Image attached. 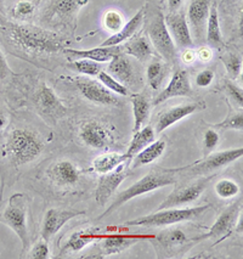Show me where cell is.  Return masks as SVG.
I'll return each instance as SVG.
<instances>
[{"instance_id":"7","label":"cell","mask_w":243,"mask_h":259,"mask_svg":"<svg viewBox=\"0 0 243 259\" xmlns=\"http://www.w3.org/2000/svg\"><path fill=\"white\" fill-rule=\"evenodd\" d=\"M243 155V149L238 147V149H230L225 150V151L209 153V155L205 156V158L201 159L200 162L196 163L186 165L182 168H175V169H169L175 176L179 174H184L185 177H205L209 176L213 171L220 169V168L226 167L236 159L241 158Z\"/></svg>"},{"instance_id":"47","label":"cell","mask_w":243,"mask_h":259,"mask_svg":"<svg viewBox=\"0 0 243 259\" xmlns=\"http://www.w3.org/2000/svg\"><path fill=\"white\" fill-rule=\"evenodd\" d=\"M197 59L202 60V61H211L213 57V53L211 48H201V49L196 53Z\"/></svg>"},{"instance_id":"25","label":"cell","mask_w":243,"mask_h":259,"mask_svg":"<svg viewBox=\"0 0 243 259\" xmlns=\"http://www.w3.org/2000/svg\"><path fill=\"white\" fill-rule=\"evenodd\" d=\"M123 54L133 56L141 62H146L154 55V47L150 39L146 35H136L129 40L121 48Z\"/></svg>"},{"instance_id":"19","label":"cell","mask_w":243,"mask_h":259,"mask_svg":"<svg viewBox=\"0 0 243 259\" xmlns=\"http://www.w3.org/2000/svg\"><path fill=\"white\" fill-rule=\"evenodd\" d=\"M84 214L82 210L76 209H62L52 208L45 213L43 221V229H41V236L45 241L49 242L56 234L61 230L67 222L76 218L78 215Z\"/></svg>"},{"instance_id":"18","label":"cell","mask_w":243,"mask_h":259,"mask_svg":"<svg viewBox=\"0 0 243 259\" xmlns=\"http://www.w3.org/2000/svg\"><path fill=\"white\" fill-rule=\"evenodd\" d=\"M168 31H169L175 47L181 49H187L193 45V40L191 38L190 26L184 13L173 11L164 17Z\"/></svg>"},{"instance_id":"6","label":"cell","mask_w":243,"mask_h":259,"mask_svg":"<svg viewBox=\"0 0 243 259\" xmlns=\"http://www.w3.org/2000/svg\"><path fill=\"white\" fill-rule=\"evenodd\" d=\"M28 200L25 194H14L9 198L7 208L0 215V222L5 223L9 228L20 237L22 242V253L27 252L31 240L28 234Z\"/></svg>"},{"instance_id":"38","label":"cell","mask_w":243,"mask_h":259,"mask_svg":"<svg viewBox=\"0 0 243 259\" xmlns=\"http://www.w3.org/2000/svg\"><path fill=\"white\" fill-rule=\"evenodd\" d=\"M214 129H223V131H242L243 129V114L242 111L233 112L230 111L229 114L225 117L223 122L212 125Z\"/></svg>"},{"instance_id":"33","label":"cell","mask_w":243,"mask_h":259,"mask_svg":"<svg viewBox=\"0 0 243 259\" xmlns=\"http://www.w3.org/2000/svg\"><path fill=\"white\" fill-rule=\"evenodd\" d=\"M167 77V66L166 63L160 60H154L148 66L146 70V78H148L149 85L154 90H158L163 84Z\"/></svg>"},{"instance_id":"2","label":"cell","mask_w":243,"mask_h":259,"mask_svg":"<svg viewBox=\"0 0 243 259\" xmlns=\"http://www.w3.org/2000/svg\"><path fill=\"white\" fill-rule=\"evenodd\" d=\"M44 150L41 138L28 129H14L3 145V156L15 167L37 159Z\"/></svg>"},{"instance_id":"42","label":"cell","mask_w":243,"mask_h":259,"mask_svg":"<svg viewBox=\"0 0 243 259\" xmlns=\"http://www.w3.org/2000/svg\"><path fill=\"white\" fill-rule=\"evenodd\" d=\"M224 89L231 100L241 108L243 106V90L241 87H238L236 83L231 82V80H225Z\"/></svg>"},{"instance_id":"26","label":"cell","mask_w":243,"mask_h":259,"mask_svg":"<svg viewBox=\"0 0 243 259\" xmlns=\"http://www.w3.org/2000/svg\"><path fill=\"white\" fill-rule=\"evenodd\" d=\"M100 239H103L100 242V257L118 254L136 242L135 236L131 235H107V236L100 235Z\"/></svg>"},{"instance_id":"37","label":"cell","mask_w":243,"mask_h":259,"mask_svg":"<svg viewBox=\"0 0 243 259\" xmlns=\"http://www.w3.org/2000/svg\"><path fill=\"white\" fill-rule=\"evenodd\" d=\"M98 78H99V80L103 83V85L105 87V88L109 89L110 92L115 93V94L121 95V96L130 95V92H129V89L127 88V87H125L124 84H122L121 82H118L116 78H113L112 76H111L109 72L101 71L100 73L98 74Z\"/></svg>"},{"instance_id":"4","label":"cell","mask_w":243,"mask_h":259,"mask_svg":"<svg viewBox=\"0 0 243 259\" xmlns=\"http://www.w3.org/2000/svg\"><path fill=\"white\" fill-rule=\"evenodd\" d=\"M209 208H212L211 204H203V206L197 207H185V208H166L160 209L158 212L152 213V214L139 217L133 221L125 222V227H146V228H156V227H166V225H173L176 223L193 221V219L202 217Z\"/></svg>"},{"instance_id":"23","label":"cell","mask_w":243,"mask_h":259,"mask_svg":"<svg viewBox=\"0 0 243 259\" xmlns=\"http://www.w3.org/2000/svg\"><path fill=\"white\" fill-rule=\"evenodd\" d=\"M122 53L121 48L118 47H98L92 49L78 50V49H68L66 48L64 54L67 56V59L78 60V59H88L95 62H107L111 61L116 55Z\"/></svg>"},{"instance_id":"29","label":"cell","mask_w":243,"mask_h":259,"mask_svg":"<svg viewBox=\"0 0 243 259\" xmlns=\"http://www.w3.org/2000/svg\"><path fill=\"white\" fill-rule=\"evenodd\" d=\"M131 105H133L134 113V133L140 131L146 122L149 120L151 113V101L145 94H133L131 95Z\"/></svg>"},{"instance_id":"44","label":"cell","mask_w":243,"mask_h":259,"mask_svg":"<svg viewBox=\"0 0 243 259\" xmlns=\"http://www.w3.org/2000/svg\"><path fill=\"white\" fill-rule=\"evenodd\" d=\"M214 71L211 70V68L201 71L196 76V85L200 87V88H207V87L211 85L213 80H214Z\"/></svg>"},{"instance_id":"48","label":"cell","mask_w":243,"mask_h":259,"mask_svg":"<svg viewBox=\"0 0 243 259\" xmlns=\"http://www.w3.org/2000/svg\"><path fill=\"white\" fill-rule=\"evenodd\" d=\"M184 0H168V8H169L170 13L173 11H178V9L181 7Z\"/></svg>"},{"instance_id":"28","label":"cell","mask_w":243,"mask_h":259,"mask_svg":"<svg viewBox=\"0 0 243 259\" xmlns=\"http://www.w3.org/2000/svg\"><path fill=\"white\" fill-rule=\"evenodd\" d=\"M167 144L164 140H155L154 143H151L148 145L145 149H142L141 151L135 155L133 157V161H130V164L133 168H139L142 165H148L152 162H155L156 159H158L163 155L166 151Z\"/></svg>"},{"instance_id":"35","label":"cell","mask_w":243,"mask_h":259,"mask_svg":"<svg viewBox=\"0 0 243 259\" xmlns=\"http://www.w3.org/2000/svg\"><path fill=\"white\" fill-rule=\"evenodd\" d=\"M67 67L70 70L77 72L79 74H84V76H90L95 77L98 76L101 72V67L99 65V62L91 61L88 59H78V60H72L68 63Z\"/></svg>"},{"instance_id":"20","label":"cell","mask_w":243,"mask_h":259,"mask_svg":"<svg viewBox=\"0 0 243 259\" xmlns=\"http://www.w3.org/2000/svg\"><path fill=\"white\" fill-rule=\"evenodd\" d=\"M206 108V104L203 101L197 102H190V104L179 105V106H174L172 108L163 111L158 117L157 123H156V132L157 133H162L166 129L175 124L179 120L186 118L190 114L195 113L196 111Z\"/></svg>"},{"instance_id":"8","label":"cell","mask_w":243,"mask_h":259,"mask_svg":"<svg viewBox=\"0 0 243 259\" xmlns=\"http://www.w3.org/2000/svg\"><path fill=\"white\" fill-rule=\"evenodd\" d=\"M152 239L158 258L181 257L195 245V241L187 239L184 231L180 229L164 230L152 236Z\"/></svg>"},{"instance_id":"22","label":"cell","mask_w":243,"mask_h":259,"mask_svg":"<svg viewBox=\"0 0 243 259\" xmlns=\"http://www.w3.org/2000/svg\"><path fill=\"white\" fill-rule=\"evenodd\" d=\"M107 72L116 78L118 82L124 84L129 89V87H134L137 82L136 72L134 70V65L125 54L119 53L111 60Z\"/></svg>"},{"instance_id":"30","label":"cell","mask_w":243,"mask_h":259,"mask_svg":"<svg viewBox=\"0 0 243 259\" xmlns=\"http://www.w3.org/2000/svg\"><path fill=\"white\" fill-rule=\"evenodd\" d=\"M155 129L154 126L146 125L142 126L140 131L135 132L133 139L130 141V145L128 147V151L124 153L127 159H131L135 155H137L141 150L145 149L146 146L150 145L151 143L155 141Z\"/></svg>"},{"instance_id":"31","label":"cell","mask_w":243,"mask_h":259,"mask_svg":"<svg viewBox=\"0 0 243 259\" xmlns=\"http://www.w3.org/2000/svg\"><path fill=\"white\" fill-rule=\"evenodd\" d=\"M206 35L207 41L215 48H223L224 47V39L221 34L220 22H219V14L217 4H213L212 8L209 9L208 20H207L206 26Z\"/></svg>"},{"instance_id":"43","label":"cell","mask_w":243,"mask_h":259,"mask_svg":"<svg viewBox=\"0 0 243 259\" xmlns=\"http://www.w3.org/2000/svg\"><path fill=\"white\" fill-rule=\"evenodd\" d=\"M49 245H47V241H45L44 239L39 242L35 243L33 246V248L29 252L28 258L32 259H47L49 258Z\"/></svg>"},{"instance_id":"49","label":"cell","mask_w":243,"mask_h":259,"mask_svg":"<svg viewBox=\"0 0 243 259\" xmlns=\"http://www.w3.org/2000/svg\"><path fill=\"white\" fill-rule=\"evenodd\" d=\"M8 124V116L3 110H0V133L5 129Z\"/></svg>"},{"instance_id":"10","label":"cell","mask_w":243,"mask_h":259,"mask_svg":"<svg viewBox=\"0 0 243 259\" xmlns=\"http://www.w3.org/2000/svg\"><path fill=\"white\" fill-rule=\"evenodd\" d=\"M213 178H214V176H205L190 184L176 186L173 190L172 194L161 203V206L158 207V210L166 208H175V207H181L186 206V204L193 203L202 195V192L205 191L207 185H208Z\"/></svg>"},{"instance_id":"12","label":"cell","mask_w":243,"mask_h":259,"mask_svg":"<svg viewBox=\"0 0 243 259\" xmlns=\"http://www.w3.org/2000/svg\"><path fill=\"white\" fill-rule=\"evenodd\" d=\"M242 212V198H239L238 201L233 202L231 206L225 208L221 214L218 217V219L215 221L213 227L209 229V231L202 236L193 237L195 242H199V241L206 240V239H212L217 240L220 242L221 240L226 239L229 235L232 233L233 228H235L237 219L241 215Z\"/></svg>"},{"instance_id":"34","label":"cell","mask_w":243,"mask_h":259,"mask_svg":"<svg viewBox=\"0 0 243 259\" xmlns=\"http://www.w3.org/2000/svg\"><path fill=\"white\" fill-rule=\"evenodd\" d=\"M41 0H19L11 9L10 15L15 20H27L35 13Z\"/></svg>"},{"instance_id":"14","label":"cell","mask_w":243,"mask_h":259,"mask_svg":"<svg viewBox=\"0 0 243 259\" xmlns=\"http://www.w3.org/2000/svg\"><path fill=\"white\" fill-rule=\"evenodd\" d=\"M79 138L88 147L98 150H107L115 145V134L104 123L89 120L80 126Z\"/></svg>"},{"instance_id":"3","label":"cell","mask_w":243,"mask_h":259,"mask_svg":"<svg viewBox=\"0 0 243 259\" xmlns=\"http://www.w3.org/2000/svg\"><path fill=\"white\" fill-rule=\"evenodd\" d=\"M175 183L176 176L168 169V168H161V169L158 168V169L150 171L145 177H142L136 183H134L133 185L129 186L128 189L119 192L118 196L113 201V203L105 210L103 215L99 217V219H103L104 217L111 214V213L115 212L116 209H118L119 207H122L123 204L127 203L128 201L133 200L135 197L141 196L143 194H148V192H152L160 188H164V186L173 185Z\"/></svg>"},{"instance_id":"5","label":"cell","mask_w":243,"mask_h":259,"mask_svg":"<svg viewBox=\"0 0 243 259\" xmlns=\"http://www.w3.org/2000/svg\"><path fill=\"white\" fill-rule=\"evenodd\" d=\"M146 32L154 49L163 57L168 63L176 61V47L174 44L172 35L168 31L166 21L162 11L158 9L149 11L145 10Z\"/></svg>"},{"instance_id":"27","label":"cell","mask_w":243,"mask_h":259,"mask_svg":"<svg viewBox=\"0 0 243 259\" xmlns=\"http://www.w3.org/2000/svg\"><path fill=\"white\" fill-rule=\"evenodd\" d=\"M98 228H92L76 231L74 234H72V236L66 242V245L62 247L61 254L59 257H62L65 254H70V253L82 251L84 247L92 243L96 239H100V235L98 234Z\"/></svg>"},{"instance_id":"13","label":"cell","mask_w":243,"mask_h":259,"mask_svg":"<svg viewBox=\"0 0 243 259\" xmlns=\"http://www.w3.org/2000/svg\"><path fill=\"white\" fill-rule=\"evenodd\" d=\"M130 161L131 159H127V161L122 162L112 171L101 174L95 191V200L98 204L104 206L112 197V195L119 188V185L127 179Z\"/></svg>"},{"instance_id":"32","label":"cell","mask_w":243,"mask_h":259,"mask_svg":"<svg viewBox=\"0 0 243 259\" xmlns=\"http://www.w3.org/2000/svg\"><path fill=\"white\" fill-rule=\"evenodd\" d=\"M124 161H127V157L122 155V153H104V155L98 156L91 162V169L99 174L109 173V171H112Z\"/></svg>"},{"instance_id":"24","label":"cell","mask_w":243,"mask_h":259,"mask_svg":"<svg viewBox=\"0 0 243 259\" xmlns=\"http://www.w3.org/2000/svg\"><path fill=\"white\" fill-rule=\"evenodd\" d=\"M143 21H145V8H142L141 10L137 11V13L134 15L133 19L129 20L128 22H125V25L122 27L121 31L112 34L109 39H106V40L101 44V47H118V45L122 44L123 41H127L129 39H131L141 28Z\"/></svg>"},{"instance_id":"46","label":"cell","mask_w":243,"mask_h":259,"mask_svg":"<svg viewBox=\"0 0 243 259\" xmlns=\"http://www.w3.org/2000/svg\"><path fill=\"white\" fill-rule=\"evenodd\" d=\"M197 56H196V51L190 49V48H187V49H184L181 54V60L182 62L186 63V65H191V63H193L196 61Z\"/></svg>"},{"instance_id":"9","label":"cell","mask_w":243,"mask_h":259,"mask_svg":"<svg viewBox=\"0 0 243 259\" xmlns=\"http://www.w3.org/2000/svg\"><path fill=\"white\" fill-rule=\"evenodd\" d=\"M86 0H52L41 14V22L46 26L72 27L79 9Z\"/></svg>"},{"instance_id":"36","label":"cell","mask_w":243,"mask_h":259,"mask_svg":"<svg viewBox=\"0 0 243 259\" xmlns=\"http://www.w3.org/2000/svg\"><path fill=\"white\" fill-rule=\"evenodd\" d=\"M221 62L226 68L227 74L231 79H236L238 78L242 72V57L238 54L235 53H226L220 56Z\"/></svg>"},{"instance_id":"15","label":"cell","mask_w":243,"mask_h":259,"mask_svg":"<svg viewBox=\"0 0 243 259\" xmlns=\"http://www.w3.org/2000/svg\"><path fill=\"white\" fill-rule=\"evenodd\" d=\"M74 84L77 89L79 90L86 100L95 102L99 105H105V106H119L122 104L121 100L117 98L115 93L110 92L109 89L105 88L103 83H99L96 80L89 79L84 77H74Z\"/></svg>"},{"instance_id":"41","label":"cell","mask_w":243,"mask_h":259,"mask_svg":"<svg viewBox=\"0 0 243 259\" xmlns=\"http://www.w3.org/2000/svg\"><path fill=\"white\" fill-rule=\"evenodd\" d=\"M219 143H220V135L218 132L214 128L207 129L203 134V155L207 156L212 153Z\"/></svg>"},{"instance_id":"1","label":"cell","mask_w":243,"mask_h":259,"mask_svg":"<svg viewBox=\"0 0 243 259\" xmlns=\"http://www.w3.org/2000/svg\"><path fill=\"white\" fill-rule=\"evenodd\" d=\"M0 38L10 48L11 54L21 57L64 53L70 44L58 32L4 20H0Z\"/></svg>"},{"instance_id":"21","label":"cell","mask_w":243,"mask_h":259,"mask_svg":"<svg viewBox=\"0 0 243 259\" xmlns=\"http://www.w3.org/2000/svg\"><path fill=\"white\" fill-rule=\"evenodd\" d=\"M209 5H211L209 0H191L188 5L187 16L196 40H202L206 34L207 20L211 9Z\"/></svg>"},{"instance_id":"11","label":"cell","mask_w":243,"mask_h":259,"mask_svg":"<svg viewBox=\"0 0 243 259\" xmlns=\"http://www.w3.org/2000/svg\"><path fill=\"white\" fill-rule=\"evenodd\" d=\"M34 106L39 114L46 122L53 123V124H55L67 112V108L55 94V92L45 84H43L34 94Z\"/></svg>"},{"instance_id":"40","label":"cell","mask_w":243,"mask_h":259,"mask_svg":"<svg viewBox=\"0 0 243 259\" xmlns=\"http://www.w3.org/2000/svg\"><path fill=\"white\" fill-rule=\"evenodd\" d=\"M215 192L220 198H232L238 195L239 186L238 184L231 179H221L215 184Z\"/></svg>"},{"instance_id":"16","label":"cell","mask_w":243,"mask_h":259,"mask_svg":"<svg viewBox=\"0 0 243 259\" xmlns=\"http://www.w3.org/2000/svg\"><path fill=\"white\" fill-rule=\"evenodd\" d=\"M46 176L58 188H71L79 180L80 171L70 159H58L47 167Z\"/></svg>"},{"instance_id":"17","label":"cell","mask_w":243,"mask_h":259,"mask_svg":"<svg viewBox=\"0 0 243 259\" xmlns=\"http://www.w3.org/2000/svg\"><path fill=\"white\" fill-rule=\"evenodd\" d=\"M192 94V88L188 78L187 72L185 70H175L173 72L172 78H170L168 85L155 98L152 105L158 106L173 98H179V96H190Z\"/></svg>"},{"instance_id":"45","label":"cell","mask_w":243,"mask_h":259,"mask_svg":"<svg viewBox=\"0 0 243 259\" xmlns=\"http://www.w3.org/2000/svg\"><path fill=\"white\" fill-rule=\"evenodd\" d=\"M11 74H14L13 71H11L2 49H0V79H5V78L11 76Z\"/></svg>"},{"instance_id":"39","label":"cell","mask_w":243,"mask_h":259,"mask_svg":"<svg viewBox=\"0 0 243 259\" xmlns=\"http://www.w3.org/2000/svg\"><path fill=\"white\" fill-rule=\"evenodd\" d=\"M125 25L124 16L117 10H109L104 15V27L106 31L112 32L113 34L119 32L122 27Z\"/></svg>"}]
</instances>
